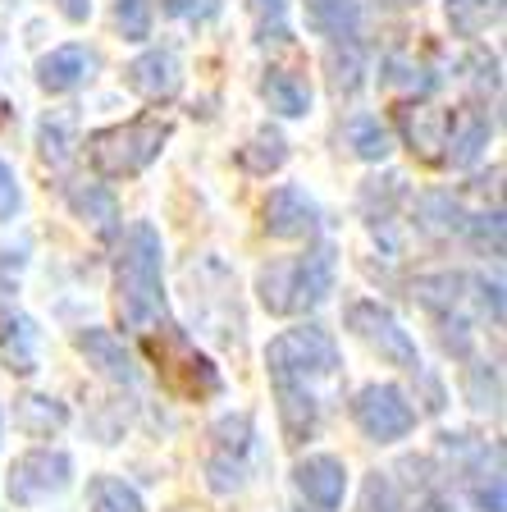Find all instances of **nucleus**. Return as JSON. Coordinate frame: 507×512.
Returning a JSON list of instances; mask_svg holds the SVG:
<instances>
[{"label":"nucleus","instance_id":"1","mask_svg":"<svg viewBox=\"0 0 507 512\" xmlns=\"http://www.w3.org/2000/svg\"><path fill=\"white\" fill-rule=\"evenodd\" d=\"M115 307L128 330H151L165 311L160 284V234L151 224H133L115 256Z\"/></svg>","mask_w":507,"mask_h":512},{"label":"nucleus","instance_id":"2","mask_svg":"<svg viewBox=\"0 0 507 512\" xmlns=\"http://www.w3.org/2000/svg\"><path fill=\"white\" fill-rule=\"evenodd\" d=\"M256 288H261L265 311H275V316H297V311L320 307L325 293L334 288V247L320 243V247H311L307 256L265 266Z\"/></svg>","mask_w":507,"mask_h":512},{"label":"nucleus","instance_id":"3","mask_svg":"<svg viewBox=\"0 0 507 512\" xmlns=\"http://www.w3.org/2000/svg\"><path fill=\"white\" fill-rule=\"evenodd\" d=\"M169 142V124L156 115H142L133 124L96 128L87 138V156H92L101 179H133L160 156V147Z\"/></svg>","mask_w":507,"mask_h":512},{"label":"nucleus","instance_id":"4","mask_svg":"<svg viewBox=\"0 0 507 512\" xmlns=\"http://www.w3.org/2000/svg\"><path fill=\"white\" fill-rule=\"evenodd\" d=\"M265 366H270V380L275 384H311L325 380L338 371V343L329 330L320 325H302V330L279 334L270 348H265Z\"/></svg>","mask_w":507,"mask_h":512},{"label":"nucleus","instance_id":"5","mask_svg":"<svg viewBox=\"0 0 507 512\" xmlns=\"http://www.w3.org/2000/svg\"><path fill=\"white\" fill-rule=\"evenodd\" d=\"M151 357H156L160 380H165L169 394L192 398V403H197V398H215L224 389L215 362L206 357V352L192 348V339L179 330V325H165L160 339H151Z\"/></svg>","mask_w":507,"mask_h":512},{"label":"nucleus","instance_id":"6","mask_svg":"<svg viewBox=\"0 0 507 512\" xmlns=\"http://www.w3.org/2000/svg\"><path fill=\"white\" fill-rule=\"evenodd\" d=\"M348 330L357 334L361 343H370V348L380 352L384 362L398 366V371H412V375L421 371V352H416L412 334L393 320L389 307H380V302H352L348 307Z\"/></svg>","mask_w":507,"mask_h":512},{"label":"nucleus","instance_id":"7","mask_svg":"<svg viewBox=\"0 0 507 512\" xmlns=\"http://www.w3.org/2000/svg\"><path fill=\"white\" fill-rule=\"evenodd\" d=\"M352 416H357V426L366 439L375 444H393V439H407L416 426V412L407 403L398 384H366L352 403Z\"/></svg>","mask_w":507,"mask_h":512},{"label":"nucleus","instance_id":"8","mask_svg":"<svg viewBox=\"0 0 507 512\" xmlns=\"http://www.w3.org/2000/svg\"><path fill=\"white\" fill-rule=\"evenodd\" d=\"M74 476V462L60 448H37V453H23L10 467V499L14 503H42L46 494H60Z\"/></svg>","mask_w":507,"mask_h":512},{"label":"nucleus","instance_id":"9","mask_svg":"<svg viewBox=\"0 0 507 512\" xmlns=\"http://www.w3.org/2000/svg\"><path fill=\"white\" fill-rule=\"evenodd\" d=\"M293 485L311 512H338V503L348 494V467L329 453H316V458H302L293 467Z\"/></svg>","mask_w":507,"mask_h":512},{"label":"nucleus","instance_id":"10","mask_svg":"<svg viewBox=\"0 0 507 512\" xmlns=\"http://www.w3.org/2000/svg\"><path fill=\"white\" fill-rule=\"evenodd\" d=\"M261 224H265V234L270 238H311L320 229V211L302 188L284 183V188H275L270 197H265Z\"/></svg>","mask_w":507,"mask_h":512},{"label":"nucleus","instance_id":"11","mask_svg":"<svg viewBox=\"0 0 507 512\" xmlns=\"http://www.w3.org/2000/svg\"><path fill=\"white\" fill-rule=\"evenodd\" d=\"M124 83L133 87L147 101H174L183 92V64L174 46H156V51H142L138 60L124 69Z\"/></svg>","mask_w":507,"mask_h":512},{"label":"nucleus","instance_id":"12","mask_svg":"<svg viewBox=\"0 0 507 512\" xmlns=\"http://www.w3.org/2000/svg\"><path fill=\"white\" fill-rule=\"evenodd\" d=\"M247 448H252V421L247 416H224L215 426V453H211V467H206L215 490H233L243 480Z\"/></svg>","mask_w":507,"mask_h":512},{"label":"nucleus","instance_id":"13","mask_svg":"<svg viewBox=\"0 0 507 512\" xmlns=\"http://www.w3.org/2000/svg\"><path fill=\"white\" fill-rule=\"evenodd\" d=\"M92 69H96L92 51H83V46H60V51H51V55L37 60V83H42L51 96H60V92L83 87L87 78H92Z\"/></svg>","mask_w":507,"mask_h":512},{"label":"nucleus","instance_id":"14","mask_svg":"<svg viewBox=\"0 0 507 512\" xmlns=\"http://www.w3.org/2000/svg\"><path fill=\"white\" fill-rule=\"evenodd\" d=\"M74 343H78V352H83L87 362L106 375V380H115V384H133V380H138V366H133L128 348L110 330H96V325H92V330H78Z\"/></svg>","mask_w":507,"mask_h":512},{"label":"nucleus","instance_id":"15","mask_svg":"<svg viewBox=\"0 0 507 512\" xmlns=\"http://www.w3.org/2000/svg\"><path fill=\"white\" fill-rule=\"evenodd\" d=\"M453 110H434V106H402V128H407V142L412 151H421L425 160H444L439 147H448V133H453Z\"/></svg>","mask_w":507,"mask_h":512},{"label":"nucleus","instance_id":"16","mask_svg":"<svg viewBox=\"0 0 507 512\" xmlns=\"http://www.w3.org/2000/svg\"><path fill=\"white\" fill-rule=\"evenodd\" d=\"M0 357L14 375H32L37 371V325L32 316H10L0 330Z\"/></svg>","mask_w":507,"mask_h":512},{"label":"nucleus","instance_id":"17","mask_svg":"<svg viewBox=\"0 0 507 512\" xmlns=\"http://www.w3.org/2000/svg\"><path fill=\"white\" fill-rule=\"evenodd\" d=\"M69 206H74L83 220H92L101 238H115L119 234V202H115V192H110V188H101V183L69 188Z\"/></svg>","mask_w":507,"mask_h":512},{"label":"nucleus","instance_id":"18","mask_svg":"<svg viewBox=\"0 0 507 512\" xmlns=\"http://www.w3.org/2000/svg\"><path fill=\"white\" fill-rule=\"evenodd\" d=\"M261 96L270 101V110H279V115H288V119L311 110V87L297 74H288V69H270V74L261 78Z\"/></svg>","mask_w":507,"mask_h":512},{"label":"nucleus","instance_id":"19","mask_svg":"<svg viewBox=\"0 0 507 512\" xmlns=\"http://www.w3.org/2000/svg\"><path fill=\"white\" fill-rule=\"evenodd\" d=\"M275 394H279V416H284V435L293 444H302L316 430V398L307 394V384H275Z\"/></svg>","mask_w":507,"mask_h":512},{"label":"nucleus","instance_id":"20","mask_svg":"<svg viewBox=\"0 0 507 512\" xmlns=\"http://www.w3.org/2000/svg\"><path fill=\"white\" fill-rule=\"evenodd\" d=\"M307 19L316 32H325L334 42H348L352 32H357L361 5L357 0H307Z\"/></svg>","mask_w":507,"mask_h":512},{"label":"nucleus","instance_id":"21","mask_svg":"<svg viewBox=\"0 0 507 512\" xmlns=\"http://www.w3.org/2000/svg\"><path fill=\"white\" fill-rule=\"evenodd\" d=\"M87 503H92V512H147L142 494L133 485H124L119 476H96L87 485Z\"/></svg>","mask_w":507,"mask_h":512},{"label":"nucleus","instance_id":"22","mask_svg":"<svg viewBox=\"0 0 507 512\" xmlns=\"http://www.w3.org/2000/svg\"><path fill=\"white\" fill-rule=\"evenodd\" d=\"M489 142V119H453V133H448V151L444 160H453V165H471V160L485 151Z\"/></svg>","mask_w":507,"mask_h":512},{"label":"nucleus","instance_id":"23","mask_svg":"<svg viewBox=\"0 0 507 512\" xmlns=\"http://www.w3.org/2000/svg\"><path fill=\"white\" fill-rule=\"evenodd\" d=\"M64 421H69V412H64L55 398H42V394H23L19 398V426L28 430V435L46 439L51 430H60Z\"/></svg>","mask_w":507,"mask_h":512},{"label":"nucleus","instance_id":"24","mask_svg":"<svg viewBox=\"0 0 507 512\" xmlns=\"http://www.w3.org/2000/svg\"><path fill=\"white\" fill-rule=\"evenodd\" d=\"M348 142H352V151H357L361 160H384V156L393 151L389 128H384L375 115H352V124H348Z\"/></svg>","mask_w":507,"mask_h":512},{"label":"nucleus","instance_id":"25","mask_svg":"<svg viewBox=\"0 0 507 512\" xmlns=\"http://www.w3.org/2000/svg\"><path fill=\"white\" fill-rule=\"evenodd\" d=\"M238 160H243V170H252V174H270L288 160V142L279 138L275 128H261V133L252 138V147L238 151Z\"/></svg>","mask_w":507,"mask_h":512},{"label":"nucleus","instance_id":"26","mask_svg":"<svg viewBox=\"0 0 507 512\" xmlns=\"http://www.w3.org/2000/svg\"><path fill=\"white\" fill-rule=\"evenodd\" d=\"M448 19L462 37H476L498 19V0H448Z\"/></svg>","mask_w":507,"mask_h":512},{"label":"nucleus","instance_id":"27","mask_svg":"<svg viewBox=\"0 0 507 512\" xmlns=\"http://www.w3.org/2000/svg\"><path fill=\"white\" fill-rule=\"evenodd\" d=\"M69 133H74V119L69 115H46L42 119V133H37V142H42V156L51 160V165H64L69 160Z\"/></svg>","mask_w":507,"mask_h":512},{"label":"nucleus","instance_id":"28","mask_svg":"<svg viewBox=\"0 0 507 512\" xmlns=\"http://www.w3.org/2000/svg\"><path fill=\"white\" fill-rule=\"evenodd\" d=\"M115 23L124 42H147L151 37V0H115Z\"/></svg>","mask_w":507,"mask_h":512},{"label":"nucleus","instance_id":"29","mask_svg":"<svg viewBox=\"0 0 507 512\" xmlns=\"http://www.w3.org/2000/svg\"><path fill=\"white\" fill-rule=\"evenodd\" d=\"M252 14L261 19V42H270V32H275V37H284L288 0H252Z\"/></svg>","mask_w":507,"mask_h":512},{"label":"nucleus","instance_id":"30","mask_svg":"<svg viewBox=\"0 0 507 512\" xmlns=\"http://www.w3.org/2000/svg\"><path fill=\"white\" fill-rule=\"evenodd\" d=\"M165 14L169 19H192V23H206L220 14V0H165Z\"/></svg>","mask_w":507,"mask_h":512},{"label":"nucleus","instance_id":"31","mask_svg":"<svg viewBox=\"0 0 507 512\" xmlns=\"http://www.w3.org/2000/svg\"><path fill=\"white\" fill-rule=\"evenodd\" d=\"M19 211V183H14V170L0 160V224Z\"/></svg>","mask_w":507,"mask_h":512},{"label":"nucleus","instance_id":"32","mask_svg":"<svg viewBox=\"0 0 507 512\" xmlns=\"http://www.w3.org/2000/svg\"><path fill=\"white\" fill-rule=\"evenodd\" d=\"M51 5H55V10H60L69 23L92 19V0H51Z\"/></svg>","mask_w":507,"mask_h":512},{"label":"nucleus","instance_id":"33","mask_svg":"<svg viewBox=\"0 0 507 512\" xmlns=\"http://www.w3.org/2000/svg\"><path fill=\"white\" fill-rule=\"evenodd\" d=\"M421 512H457V508H453L448 499H425V508H421Z\"/></svg>","mask_w":507,"mask_h":512},{"label":"nucleus","instance_id":"34","mask_svg":"<svg viewBox=\"0 0 507 512\" xmlns=\"http://www.w3.org/2000/svg\"><path fill=\"white\" fill-rule=\"evenodd\" d=\"M5 110H10V106H5V96H0V119H5Z\"/></svg>","mask_w":507,"mask_h":512}]
</instances>
